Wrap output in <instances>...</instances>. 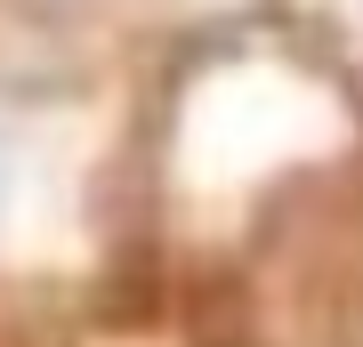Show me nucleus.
Listing matches in <instances>:
<instances>
[{
    "label": "nucleus",
    "mask_w": 363,
    "mask_h": 347,
    "mask_svg": "<svg viewBox=\"0 0 363 347\" xmlns=\"http://www.w3.org/2000/svg\"><path fill=\"white\" fill-rule=\"evenodd\" d=\"M259 16L267 0H0V40L73 65H113V73H162L186 49Z\"/></svg>",
    "instance_id": "nucleus-1"
},
{
    "label": "nucleus",
    "mask_w": 363,
    "mask_h": 347,
    "mask_svg": "<svg viewBox=\"0 0 363 347\" xmlns=\"http://www.w3.org/2000/svg\"><path fill=\"white\" fill-rule=\"evenodd\" d=\"M267 25H283L363 105V0H267Z\"/></svg>",
    "instance_id": "nucleus-2"
}]
</instances>
